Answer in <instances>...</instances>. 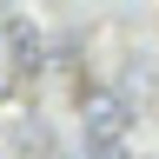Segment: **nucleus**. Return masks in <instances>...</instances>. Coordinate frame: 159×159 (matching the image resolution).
Here are the masks:
<instances>
[{
    "label": "nucleus",
    "mask_w": 159,
    "mask_h": 159,
    "mask_svg": "<svg viewBox=\"0 0 159 159\" xmlns=\"http://www.w3.org/2000/svg\"><path fill=\"white\" fill-rule=\"evenodd\" d=\"M7 60H13V73H40L47 40H40V27H33V20H7Z\"/></svg>",
    "instance_id": "f03ea898"
},
{
    "label": "nucleus",
    "mask_w": 159,
    "mask_h": 159,
    "mask_svg": "<svg viewBox=\"0 0 159 159\" xmlns=\"http://www.w3.org/2000/svg\"><path fill=\"white\" fill-rule=\"evenodd\" d=\"M7 93H13V73H7V66H0V99H7Z\"/></svg>",
    "instance_id": "7ed1b4c3"
},
{
    "label": "nucleus",
    "mask_w": 159,
    "mask_h": 159,
    "mask_svg": "<svg viewBox=\"0 0 159 159\" xmlns=\"http://www.w3.org/2000/svg\"><path fill=\"white\" fill-rule=\"evenodd\" d=\"M73 113H80V139L93 146V159H119V139H126V126H133L126 93H113V86L93 80V86H80Z\"/></svg>",
    "instance_id": "f257e3e1"
}]
</instances>
